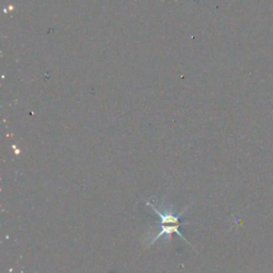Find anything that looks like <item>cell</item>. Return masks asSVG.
<instances>
[{
	"label": "cell",
	"mask_w": 273,
	"mask_h": 273,
	"mask_svg": "<svg viewBox=\"0 0 273 273\" xmlns=\"http://www.w3.org/2000/svg\"><path fill=\"white\" fill-rule=\"evenodd\" d=\"M146 205L151 207L152 210H154L159 217V222L156 224V227H152L145 238L146 247L154 244L159 239H165L167 241H170L173 234L177 235V236L183 238L186 242H188V239L185 238L181 229H179L181 226L188 223L182 222V218L186 209L178 211L172 202L169 201L166 196L151 198L146 202Z\"/></svg>",
	"instance_id": "obj_1"
}]
</instances>
